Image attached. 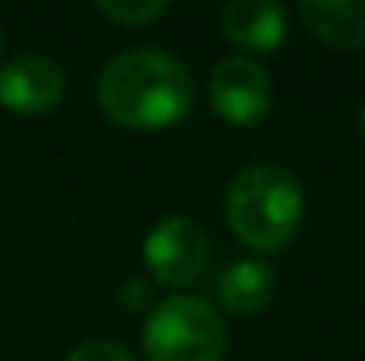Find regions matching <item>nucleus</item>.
Returning a JSON list of instances; mask_svg holds the SVG:
<instances>
[{
    "label": "nucleus",
    "mask_w": 365,
    "mask_h": 361,
    "mask_svg": "<svg viewBox=\"0 0 365 361\" xmlns=\"http://www.w3.org/2000/svg\"><path fill=\"white\" fill-rule=\"evenodd\" d=\"M220 25L245 53H269L287 36V7L277 0H231L220 11Z\"/></svg>",
    "instance_id": "obj_7"
},
{
    "label": "nucleus",
    "mask_w": 365,
    "mask_h": 361,
    "mask_svg": "<svg viewBox=\"0 0 365 361\" xmlns=\"http://www.w3.org/2000/svg\"><path fill=\"white\" fill-rule=\"evenodd\" d=\"M192 71L160 46H135L110 57L96 78V103L107 117L131 131L170 127L192 110Z\"/></svg>",
    "instance_id": "obj_1"
},
{
    "label": "nucleus",
    "mask_w": 365,
    "mask_h": 361,
    "mask_svg": "<svg viewBox=\"0 0 365 361\" xmlns=\"http://www.w3.org/2000/svg\"><path fill=\"white\" fill-rule=\"evenodd\" d=\"M142 258L156 283L188 287L210 266V234L192 216H167L145 234Z\"/></svg>",
    "instance_id": "obj_4"
},
{
    "label": "nucleus",
    "mask_w": 365,
    "mask_h": 361,
    "mask_svg": "<svg viewBox=\"0 0 365 361\" xmlns=\"http://www.w3.org/2000/svg\"><path fill=\"white\" fill-rule=\"evenodd\" d=\"M64 96V68L46 53H18L0 68V103L11 114L39 117Z\"/></svg>",
    "instance_id": "obj_6"
},
{
    "label": "nucleus",
    "mask_w": 365,
    "mask_h": 361,
    "mask_svg": "<svg viewBox=\"0 0 365 361\" xmlns=\"http://www.w3.org/2000/svg\"><path fill=\"white\" fill-rule=\"evenodd\" d=\"M277 273L266 258H238L217 280V301L231 315H255L269 305Z\"/></svg>",
    "instance_id": "obj_8"
},
{
    "label": "nucleus",
    "mask_w": 365,
    "mask_h": 361,
    "mask_svg": "<svg viewBox=\"0 0 365 361\" xmlns=\"http://www.w3.org/2000/svg\"><path fill=\"white\" fill-rule=\"evenodd\" d=\"M302 21L316 39L334 50H359L365 46V0H341V4H302Z\"/></svg>",
    "instance_id": "obj_9"
},
{
    "label": "nucleus",
    "mask_w": 365,
    "mask_h": 361,
    "mask_svg": "<svg viewBox=\"0 0 365 361\" xmlns=\"http://www.w3.org/2000/svg\"><path fill=\"white\" fill-rule=\"evenodd\" d=\"M64 361H135L121 344L114 340H103V337H93V340H82L78 347L68 351Z\"/></svg>",
    "instance_id": "obj_11"
},
{
    "label": "nucleus",
    "mask_w": 365,
    "mask_h": 361,
    "mask_svg": "<svg viewBox=\"0 0 365 361\" xmlns=\"http://www.w3.org/2000/svg\"><path fill=\"white\" fill-rule=\"evenodd\" d=\"M359 124H362V138H365V107H362V117H359Z\"/></svg>",
    "instance_id": "obj_13"
},
{
    "label": "nucleus",
    "mask_w": 365,
    "mask_h": 361,
    "mask_svg": "<svg viewBox=\"0 0 365 361\" xmlns=\"http://www.w3.org/2000/svg\"><path fill=\"white\" fill-rule=\"evenodd\" d=\"M0 53H4V28H0Z\"/></svg>",
    "instance_id": "obj_14"
},
{
    "label": "nucleus",
    "mask_w": 365,
    "mask_h": 361,
    "mask_svg": "<svg viewBox=\"0 0 365 361\" xmlns=\"http://www.w3.org/2000/svg\"><path fill=\"white\" fill-rule=\"evenodd\" d=\"M145 361H224L227 326L199 294H170L156 301L142 326Z\"/></svg>",
    "instance_id": "obj_3"
},
{
    "label": "nucleus",
    "mask_w": 365,
    "mask_h": 361,
    "mask_svg": "<svg viewBox=\"0 0 365 361\" xmlns=\"http://www.w3.org/2000/svg\"><path fill=\"white\" fill-rule=\"evenodd\" d=\"M96 11H100L103 18L118 21V25H131V28H138V25H149V21L163 18V14H167V4H160V0H149V4H128V0H103V4H96Z\"/></svg>",
    "instance_id": "obj_10"
},
{
    "label": "nucleus",
    "mask_w": 365,
    "mask_h": 361,
    "mask_svg": "<svg viewBox=\"0 0 365 361\" xmlns=\"http://www.w3.org/2000/svg\"><path fill=\"white\" fill-rule=\"evenodd\" d=\"M121 305L128 312H149V308H153V283H149V280H138V276L124 280Z\"/></svg>",
    "instance_id": "obj_12"
},
{
    "label": "nucleus",
    "mask_w": 365,
    "mask_h": 361,
    "mask_svg": "<svg viewBox=\"0 0 365 361\" xmlns=\"http://www.w3.org/2000/svg\"><path fill=\"white\" fill-rule=\"evenodd\" d=\"M210 103L235 127H252L269 114L273 82L255 57H224L210 71Z\"/></svg>",
    "instance_id": "obj_5"
},
{
    "label": "nucleus",
    "mask_w": 365,
    "mask_h": 361,
    "mask_svg": "<svg viewBox=\"0 0 365 361\" xmlns=\"http://www.w3.org/2000/svg\"><path fill=\"white\" fill-rule=\"evenodd\" d=\"M224 213L242 244L252 251H277L298 234L305 195L291 170L277 163H252L235 174Z\"/></svg>",
    "instance_id": "obj_2"
}]
</instances>
